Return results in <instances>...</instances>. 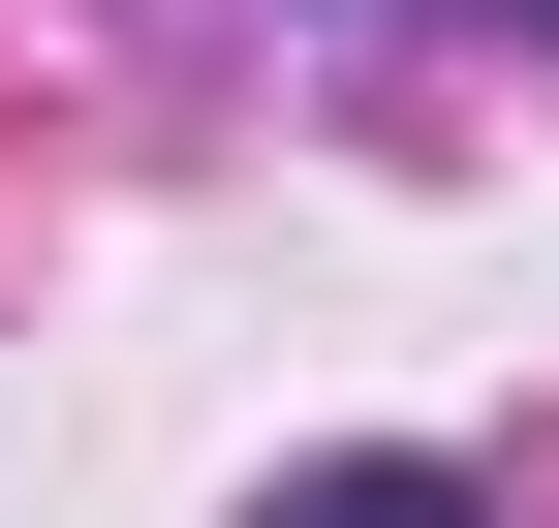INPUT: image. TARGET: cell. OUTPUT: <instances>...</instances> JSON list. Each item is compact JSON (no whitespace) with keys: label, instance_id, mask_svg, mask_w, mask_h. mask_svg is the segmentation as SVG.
Instances as JSON below:
<instances>
[{"label":"cell","instance_id":"1","mask_svg":"<svg viewBox=\"0 0 559 528\" xmlns=\"http://www.w3.org/2000/svg\"><path fill=\"white\" fill-rule=\"evenodd\" d=\"M249 528H498V497H466V467H280Z\"/></svg>","mask_w":559,"mask_h":528},{"label":"cell","instance_id":"2","mask_svg":"<svg viewBox=\"0 0 559 528\" xmlns=\"http://www.w3.org/2000/svg\"><path fill=\"white\" fill-rule=\"evenodd\" d=\"M528 32H559V0H528Z\"/></svg>","mask_w":559,"mask_h":528}]
</instances>
